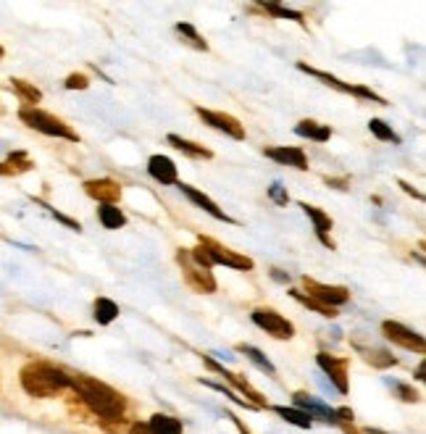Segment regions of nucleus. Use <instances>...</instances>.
Returning a JSON list of instances; mask_svg holds the SVG:
<instances>
[{
	"mask_svg": "<svg viewBox=\"0 0 426 434\" xmlns=\"http://www.w3.org/2000/svg\"><path fill=\"white\" fill-rule=\"evenodd\" d=\"M13 90L19 92V97L24 103H39V100H42V92H39L35 85L24 82V79H13Z\"/></svg>",
	"mask_w": 426,
	"mask_h": 434,
	"instance_id": "c756f323",
	"label": "nucleus"
},
{
	"mask_svg": "<svg viewBox=\"0 0 426 434\" xmlns=\"http://www.w3.org/2000/svg\"><path fill=\"white\" fill-rule=\"evenodd\" d=\"M176 260H179V266H182L184 282H187V284H190L195 292H216V279H213L211 269H203V266L193 263V258H190V251H187V248H179V253H176Z\"/></svg>",
	"mask_w": 426,
	"mask_h": 434,
	"instance_id": "20e7f679",
	"label": "nucleus"
},
{
	"mask_svg": "<svg viewBox=\"0 0 426 434\" xmlns=\"http://www.w3.org/2000/svg\"><path fill=\"white\" fill-rule=\"evenodd\" d=\"M272 277H274V279H276V282H287V279H290V277H284V274H279V269H274V271H272Z\"/></svg>",
	"mask_w": 426,
	"mask_h": 434,
	"instance_id": "58836bf2",
	"label": "nucleus"
},
{
	"mask_svg": "<svg viewBox=\"0 0 426 434\" xmlns=\"http://www.w3.org/2000/svg\"><path fill=\"white\" fill-rule=\"evenodd\" d=\"M0 58H3V48H0Z\"/></svg>",
	"mask_w": 426,
	"mask_h": 434,
	"instance_id": "79ce46f5",
	"label": "nucleus"
},
{
	"mask_svg": "<svg viewBox=\"0 0 426 434\" xmlns=\"http://www.w3.org/2000/svg\"><path fill=\"white\" fill-rule=\"evenodd\" d=\"M63 85H66V90H87L90 79L85 77V74H68Z\"/></svg>",
	"mask_w": 426,
	"mask_h": 434,
	"instance_id": "473e14b6",
	"label": "nucleus"
},
{
	"mask_svg": "<svg viewBox=\"0 0 426 434\" xmlns=\"http://www.w3.org/2000/svg\"><path fill=\"white\" fill-rule=\"evenodd\" d=\"M97 222L103 224L106 229H121L126 224V216L121 208H116V205H100V208H97Z\"/></svg>",
	"mask_w": 426,
	"mask_h": 434,
	"instance_id": "4be33fe9",
	"label": "nucleus"
},
{
	"mask_svg": "<svg viewBox=\"0 0 426 434\" xmlns=\"http://www.w3.org/2000/svg\"><path fill=\"white\" fill-rule=\"evenodd\" d=\"M303 284L308 289L305 295H310L313 300H319V303H324V306H329L334 311L350 300V289L342 287V284H324V282H316L310 279V277H303Z\"/></svg>",
	"mask_w": 426,
	"mask_h": 434,
	"instance_id": "423d86ee",
	"label": "nucleus"
},
{
	"mask_svg": "<svg viewBox=\"0 0 426 434\" xmlns=\"http://www.w3.org/2000/svg\"><path fill=\"white\" fill-rule=\"evenodd\" d=\"M368 129H371V135L377 137V140H382V143L400 145V135H397L389 124H384L382 119H371V121H368Z\"/></svg>",
	"mask_w": 426,
	"mask_h": 434,
	"instance_id": "cd10ccee",
	"label": "nucleus"
},
{
	"mask_svg": "<svg viewBox=\"0 0 426 434\" xmlns=\"http://www.w3.org/2000/svg\"><path fill=\"white\" fill-rule=\"evenodd\" d=\"M118 318V306L114 303V300L108 298H97L95 300V321L97 324H103V327H108L111 321H116Z\"/></svg>",
	"mask_w": 426,
	"mask_h": 434,
	"instance_id": "a878e982",
	"label": "nucleus"
},
{
	"mask_svg": "<svg viewBox=\"0 0 426 434\" xmlns=\"http://www.w3.org/2000/svg\"><path fill=\"white\" fill-rule=\"evenodd\" d=\"M203 361H205V366L213 368L216 374H221L224 379H229V382H232V385L237 387L240 392H245V395L250 397V403L255 405V408H266V397H261V392H258V390H252V387L248 385L245 379H240V376H237V374H232V371H226V368H224V366H219V363H216V361H213L211 356H203Z\"/></svg>",
	"mask_w": 426,
	"mask_h": 434,
	"instance_id": "2eb2a0df",
	"label": "nucleus"
},
{
	"mask_svg": "<svg viewBox=\"0 0 426 434\" xmlns=\"http://www.w3.org/2000/svg\"><path fill=\"white\" fill-rule=\"evenodd\" d=\"M368 434H387V432H379V429H368Z\"/></svg>",
	"mask_w": 426,
	"mask_h": 434,
	"instance_id": "a19ab883",
	"label": "nucleus"
},
{
	"mask_svg": "<svg viewBox=\"0 0 426 434\" xmlns=\"http://www.w3.org/2000/svg\"><path fill=\"white\" fill-rule=\"evenodd\" d=\"M195 111L203 119V124L213 126L216 132H224V135H229L232 140H245V126L240 124V119H234L229 114H221V111H208L203 106H197Z\"/></svg>",
	"mask_w": 426,
	"mask_h": 434,
	"instance_id": "6e6552de",
	"label": "nucleus"
},
{
	"mask_svg": "<svg viewBox=\"0 0 426 434\" xmlns=\"http://www.w3.org/2000/svg\"><path fill=\"white\" fill-rule=\"evenodd\" d=\"M252 324L255 327H261L266 334H272L276 339H292L295 337V327H292V321L276 313L274 308H255L250 313Z\"/></svg>",
	"mask_w": 426,
	"mask_h": 434,
	"instance_id": "39448f33",
	"label": "nucleus"
},
{
	"mask_svg": "<svg viewBox=\"0 0 426 434\" xmlns=\"http://www.w3.org/2000/svg\"><path fill=\"white\" fill-rule=\"evenodd\" d=\"M303 208V213L308 216L310 222H313V229H316V237H319L329 251H334L337 245H334V240L329 237L331 227H334V222H331V216L327 211H321V208H316V205H308V203H298Z\"/></svg>",
	"mask_w": 426,
	"mask_h": 434,
	"instance_id": "ddd939ff",
	"label": "nucleus"
},
{
	"mask_svg": "<svg viewBox=\"0 0 426 434\" xmlns=\"http://www.w3.org/2000/svg\"><path fill=\"white\" fill-rule=\"evenodd\" d=\"M424 371H426V368H424V363H421V366L416 368V379H421V382H424V379H426V376H424Z\"/></svg>",
	"mask_w": 426,
	"mask_h": 434,
	"instance_id": "ea45409f",
	"label": "nucleus"
},
{
	"mask_svg": "<svg viewBox=\"0 0 426 434\" xmlns=\"http://www.w3.org/2000/svg\"><path fill=\"white\" fill-rule=\"evenodd\" d=\"M85 193L92 200L100 203V205H116L121 200V184L116 179H108V176H103V179H87L85 182Z\"/></svg>",
	"mask_w": 426,
	"mask_h": 434,
	"instance_id": "9d476101",
	"label": "nucleus"
},
{
	"mask_svg": "<svg viewBox=\"0 0 426 434\" xmlns=\"http://www.w3.org/2000/svg\"><path fill=\"white\" fill-rule=\"evenodd\" d=\"M226 416H229V418H232V421H234V426H237V429H240V434H250V429H248V426H245L243 421H240V418H237V416H234V414H226Z\"/></svg>",
	"mask_w": 426,
	"mask_h": 434,
	"instance_id": "e433bc0d",
	"label": "nucleus"
},
{
	"mask_svg": "<svg viewBox=\"0 0 426 434\" xmlns=\"http://www.w3.org/2000/svg\"><path fill=\"white\" fill-rule=\"evenodd\" d=\"M298 68H300L303 74H308V77H316L319 82H324L327 87H331V90H337V92H353V85H348V82H342V79H337L334 74H327V71H321V68H313L308 66V64H298Z\"/></svg>",
	"mask_w": 426,
	"mask_h": 434,
	"instance_id": "6ab92c4d",
	"label": "nucleus"
},
{
	"mask_svg": "<svg viewBox=\"0 0 426 434\" xmlns=\"http://www.w3.org/2000/svg\"><path fill=\"white\" fill-rule=\"evenodd\" d=\"M316 363L327 371V376L331 379V385L337 387V392L345 395V392H348V358L319 353V356H316Z\"/></svg>",
	"mask_w": 426,
	"mask_h": 434,
	"instance_id": "9b49d317",
	"label": "nucleus"
},
{
	"mask_svg": "<svg viewBox=\"0 0 426 434\" xmlns=\"http://www.w3.org/2000/svg\"><path fill=\"white\" fill-rule=\"evenodd\" d=\"M400 187H403V190H406L408 195H413V198H416V200H424V193H421V190H416V187H413V184H408V182H403V179H400Z\"/></svg>",
	"mask_w": 426,
	"mask_h": 434,
	"instance_id": "f704fd0d",
	"label": "nucleus"
},
{
	"mask_svg": "<svg viewBox=\"0 0 426 434\" xmlns=\"http://www.w3.org/2000/svg\"><path fill=\"white\" fill-rule=\"evenodd\" d=\"M295 135L316 140V143H327L331 137V126L319 124V121H313V119H303V121H298V126H295Z\"/></svg>",
	"mask_w": 426,
	"mask_h": 434,
	"instance_id": "a211bd4d",
	"label": "nucleus"
},
{
	"mask_svg": "<svg viewBox=\"0 0 426 434\" xmlns=\"http://www.w3.org/2000/svg\"><path fill=\"white\" fill-rule=\"evenodd\" d=\"M174 29L179 32V37H182L187 45H193L195 50H203V53L208 50V42H205L203 35H200V32H197L193 24H176Z\"/></svg>",
	"mask_w": 426,
	"mask_h": 434,
	"instance_id": "bb28decb",
	"label": "nucleus"
},
{
	"mask_svg": "<svg viewBox=\"0 0 426 434\" xmlns=\"http://www.w3.org/2000/svg\"><path fill=\"white\" fill-rule=\"evenodd\" d=\"M21 121L32 129H37L42 135L48 137H61V140H68V143H79V135L71 129L68 124H63L59 116L48 114V111H39V108H21L19 111Z\"/></svg>",
	"mask_w": 426,
	"mask_h": 434,
	"instance_id": "7ed1b4c3",
	"label": "nucleus"
},
{
	"mask_svg": "<svg viewBox=\"0 0 426 434\" xmlns=\"http://www.w3.org/2000/svg\"><path fill=\"white\" fill-rule=\"evenodd\" d=\"M71 387L79 392V397L87 403L90 411H95L103 418H121L124 416V397L118 395L114 387L95 382V379H71Z\"/></svg>",
	"mask_w": 426,
	"mask_h": 434,
	"instance_id": "f257e3e1",
	"label": "nucleus"
},
{
	"mask_svg": "<svg viewBox=\"0 0 426 434\" xmlns=\"http://www.w3.org/2000/svg\"><path fill=\"white\" fill-rule=\"evenodd\" d=\"M176 187L182 190V195H187V200H193L195 205H197V208H203V211L208 213V216H213L216 222L234 224L232 216H229V213L224 211V208H219V205H216V203H213L211 198H208V195H205V193H200V190H195V187H190V184H182V182L176 184Z\"/></svg>",
	"mask_w": 426,
	"mask_h": 434,
	"instance_id": "4468645a",
	"label": "nucleus"
},
{
	"mask_svg": "<svg viewBox=\"0 0 426 434\" xmlns=\"http://www.w3.org/2000/svg\"><path fill=\"white\" fill-rule=\"evenodd\" d=\"M147 174L153 176L155 182L161 184H179V174H176V164L169 155H150L147 161Z\"/></svg>",
	"mask_w": 426,
	"mask_h": 434,
	"instance_id": "dca6fc26",
	"label": "nucleus"
},
{
	"mask_svg": "<svg viewBox=\"0 0 426 434\" xmlns=\"http://www.w3.org/2000/svg\"><path fill=\"white\" fill-rule=\"evenodd\" d=\"M353 345H355V350L366 358V363H371V366H377V368L397 366V358L392 356V353H387V350H382V347H363L360 342H353Z\"/></svg>",
	"mask_w": 426,
	"mask_h": 434,
	"instance_id": "f3484780",
	"label": "nucleus"
},
{
	"mask_svg": "<svg viewBox=\"0 0 426 434\" xmlns=\"http://www.w3.org/2000/svg\"><path fill=\"white\" fill-rule=\"evenodd\" d=\"M269 198H272L276 205H287V203H290V195H287V190H284L279 182H274L272 187H269Z\"/></svg>",
	"mask_w": 426,
	"mask_h": 434,
	"instance_id": "7c9ffc66",
	"label": "nucleus"
},
{
	"mask_svg": "<svg viewBox=\"0 0 426 434\" xmlns=\"http://www.w3.org/2000/svg\"><path fill=\"white\" fill-rule=\"evenodd\" d=\"M395 392L400 395V400H406V403H418V392L413 387L403 385V382H395Z\"/></svg>",
	"mask_w": 426,
	"mask_h": 434,
	"instance_id": "2f4dec72",
	"label": "nucleus"
},
{
	"mask_svg": "<svg viewBox=\"0 0 426 434\" xmlns=\"http://www.w3.org/2000/svg\"><path fill=\"white\" fill-rule=\"evenodd\" d=\"M53 216H56V219H59L61 224H66L68 229L82 231V224H79V222H74V219H68V216H63V213H59V211H53Z\"/></svg>",
	"mask_w": 426,
	"mask_h": 434,
	"instance_id": "72a5a7b5",
	"label": "nucleus"
},
{
	"mask_svg": "<svg viewBox=\"0 0 426 434\" xmlns=\"http://www.w3.org/2000/svg\"><path fill=\"white\" fill-rule=\"evenodd\" d=\"M166 140H169V145H174L176 150H182L184 155H190V158H213V153L208 147L193 143V140H184V137H179V135H169Z\"/></svg>",
	"mask_w": 426,
	"mask_h": 434,
	"instance_id": "aec40b11",
	"label": "nucleus"
},
{
	"mask_svg": "<svg viewBox=\"0 0 426 434\" xmlns=\"http://www.w3.org/2000/svg\"><path fill=\"white\" fill-rule=\"evenodd\" d=\"M382 332H384V337L392 339L395 345L406 347V350H416V353H424L426 350L424 337L418 332H413V329H408L406 324H400V321H384Z\"/></svg>",
	"mask_w": 426,
	"mask_h": 434,
	"instance_id": "1a4fd4ad",
	"label": "nucleus"
},
{
	"mask_svg": "<svg viewBox=\"0 0 426 434\" xmlns=\"http://www.w3.org/2000/svg\"><path fill=\"white\" fill-rule=\"evenodd\" d=\"M266 158H272L281 166H292L298 171H308V155L303 147H295V145H276V147H266L263 150Z\"/></svg>",
	"mask_w": 426,
	"mask_h": 434,
	"instance_id": "f8f14e48",
	"label": "nucleus"
},
{
	"mask_svg": "<svg viewBox=\"0 0 426 434\" xmlns=\"http://www.w3.org/2000/svg\"><path fill=\"white\" fill-rule=\"evenodd\" d=\"M290 298L298 300L303 308L313 311V313H319V316H327V318H334L337 316V311L329 308V306H324V303H319V300H313L310 295H305V292H300V289H290Z\"/></svg>",
	"mask_w": 426,
	"mask_h": 434,
	"instance_id": "412c9836",
	"label": "nucleus"
},
{
	"mask_svg": "<svg viewBox=\"0 0 426 434\" xmlns=\"http://www.w3.org/2000/svg\"><path fill=\"white\" fill-rule=\"evenodd\" d=\"M327 184H334L337 190H348V179H329L327 176Z\"/></svg>",
	"mask_w": 426,
	"mask_h": 434,
	"instance_id": "4c0bfd02",
	"label": "nucleus"
},
{
	"mask_svg": "<svg viewBox=\"0 0 426 434\" xmlns=\"http://www.w3.org/2000/svg\"><path fill=\"white\" fill-rule=\"evenodd\" d=\"M261 6H263V11H269V13H274V16H279V19L298 21V24H303V27H305V16H303L300 11L284 8V6H279V3H261Z\"/></svg>",
	"mask_w": 426,
	"mask_h": 434,
	"instance_id": "c85d7f7f",
	"label": "nucleus"
},
{
	"mask_svg": "<svg viewBox=\"0 0 426 434\" xmlns=\"http://www.w3.org/2000/svg\"><path fill=\"white\" fill-rule=\"evenodd\" d=\"M200 248H203V251L211 255L213 266H216V263H224V266H229V269H240V271H250L252 266H255V263H252V258L229 251V248H224L221 242L211 240V237H203V234H200Z\"/></svg>",
	"mask_w": 426,
	"mask_h": 434,
	"instance_id": "0eeeda50",
	"label": "nucleus"
},
{
	"mask_svg": "<svg viewBox=\"0 0 426 434\" xmlns=\"http://www.w3.org/2000/svg\"><path fill=\"white\" fill-rule=\"evenodd\" d=\"M129 434H153V429L147 424H132L129 426Z\"/></svg>",
	"mask_w": 426,
	"mask_h": 434,
	"instance_id": "c9c22d12",
	"label": "nucleus"
},
{
	"mask_svg": "<svg viewBox=\"0 0 426 434\" xmlns=\"http://www.w3.org/2000/svg\"><path fill=\"white\" fill-rule=\"evenodd\" d=\"M274 411L287 421V424H295L300 426V429H310L313 426V418H310L305 411H300V408H284V405H274Z\"/></svg>",
	"mask_w": 426,
	"mask_h": 434,
	"instance_id": "5701e85b",
	"label": "nucleus"
},
{
	"mask_svg": "<svg viewBox=\"0 0 426 434\" xmlns=\"http://www.w3.org/2000/svg\"><path fill=\"white\" fill-rule=\"evenodd\" d=\"M237 353H243L245 358H250L252 363L261 368V371H266L269 376H276V366H274L269 358L263 356L258 347H252V345H237Z\"/></svg>",
	"mask_w": 426,
	"mask_h": 434,
	"instance_id": "393cba45",
	"label": "nucleus"
},
{
	"mask_svg": "<svg viewBox=\"0 0 426 434\" xmlns=\"http://www.w3.org/2000/svg\"><path fill=\"white\" fill-rule=\"evenodd\" d=\"M147 426L153 429V434H182V424H179V418H174V416H166V414H155Z\"/></svg>",
	"mask_w": 426,
	"mask_h": 434,
	"instance_id": "b1692460",
	"label": "nucleus"
},
{
	"mask_svg": "<svg viewBox=\"0 0 426 434\" xmlns=\"http://www.w3.org/2000/svg\"><path fill=\"white\" fill-rule=\"evenodd\" d=\"M21 387L35 397H53L71 387V379L50 363H30L21 368Z\"/></svg>",
	"mask_w": 426,
	"mask_h": 434,
	"instance_id": "f03ea898",
	"label": "nucleus"
}]
</instances>
